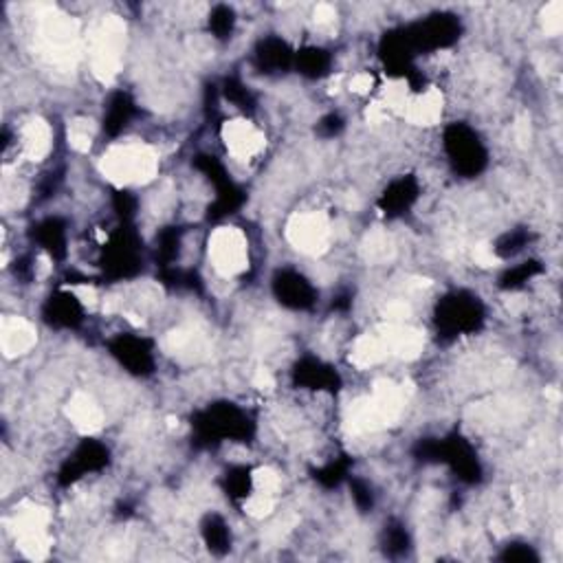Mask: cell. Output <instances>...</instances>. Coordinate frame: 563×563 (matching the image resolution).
I'll return each instance as SVG.
<instances>
[{"instance_id": "1", "label": "cell", "mask_w": 563, "mask_h": 563, "mask_svg": "<svg viewBox=\"0 0 563 563\" xmlns=\"http://www.w3.org/2000/svg\"><path fill=\"white\" fill-rule=\"evenodd\" d=\"M484 320L482 304L469 293H451L440 300L436 312V326L445 337L469 335L480 328Z\"/></svg>"}, {"instance_id": "2", "label": "cell", "mask_w": 563, "mask_h": 563, "mask_svg": "<svg viewBox=\"0 0 563 563\" xmlns=\"http://www.w3.org/2000/svg\"><path fill=\"white\" fill-rule=\"evenodd\" d=\"M445 150L451 166L465 176H475L487 166V150L478 134L465 124H454L445 130Z\"/></svg>"}, {"instance_id": "3", "label": "cell", "mask_w": 563, "mask_h": 563, "mask_svg": "<svg viewBox=\"0 0 563 563\" xmlns=\"http://www.w3.org/2000/svg\"><path fill=\"white\" fill-rule=\"evenodd\" d=\"M199 436L207 442H223L227 438H247L252 431L249 418L234 405L209 407L196 422Z\"/></svg>"}, {"instance_id": "4", "label": "cell", "mask_w": 563, "mask_h": 563, "mask_svg": "<svg viewBox=\"0 0 563 563\" xmlns=\"http://www.w3.org/2000/svg\"><path fill=\"white\" fill-rule=\"evenodd\" d=\"M273 293H276L277 302L291 311H306V308L315 306L317 300L315 286L300 271H293V269L277 271V276L273 277Z\"/></svg>"}, {"instance_id": "5", "label": "cell", "mask_w": 563, "mask_h": 563, "mask_svg": "<svg viewBox=\"0 0 563 563\" xmlns=\"http://www.w3.org/2000/svg\"><path fill=\"white\" fill-rule=\"evenodd\" d=\"M106 465H108V449H106L102 442L86 438L73 451V456L64 462V466H62L60 482L73 484L77 480L84 478V475L102 471Z\"/></svg>"}, {"instance_id": "6", "label": "cell", "mask_w": 563, "mask_h": 563, "mask_svg": "<svg viewBox=\"0 0 563 563\" xmlns=\"http://www.w3.org/2000/svg\"><path fill=\"white\" fill-rule=\"evenodd\" d=\"M113 357L128 370V372L137 374V377H146L154 368V354L150 341L143 337L134 335H122L110 344Z\"/></svg>"}, {"instance_id": "7", "label": "cell", "mask_w": 563, "mask_h": 563, "mask_svg": "<svg viewBox=\"0 0 563 563\" xmlns=\"http://www.w3.org/2000/svg\"><path fill=\"white\" fill-rule=\"evenodd\" d=\"M295 64V53L282 38H264L256 49V66L262 73H284Z\"/></svg>"}, {"instance_id": "8", "label": "cell", "mask_w": 563, "mask_h": 563, "mask_svg": "<svg viewBox=\"0 0 563 563\" xmlns=\"http://www.w3.org/2000/svg\"><path fill=\"white\" fill-rule=\"evenodd\" d=\"M418 199V183L412 176L392 181L381 196V209L388 216L405 214Z\"/></svg>"}, {"instance_id": "9", "label": "cell", "mask_w": 563, "mask_h": 563, "mask_svg": "<svg viewBox=\"0 0 563 563\" xmlns=\"http://www.w3.org/2000/svg\"><path fill=\"white\" fill-rule=\"evenodd\" d=\"M297 385H304L306 389H315V392H326V389H337L335 385L339 383V377L330 365H326L320 359H304L300 361L295 370Z\"/></svg>"}, {"instance_id": "10", "label": "cell", "mask_w": 563, "mask_h": 563, "mask_svg": "<svg viewBox=\"0 0 563 563\" xmlns=\"http://www.w3.org/2000/svg\"><path fill=\"white\" fill-rule=\"evenodd\" d=\"M81 304L71 293H57L45 308V320L57 328H75L81 324Z\"/></svg>"}, {"instance_id": "11", "label": "cell", "mask_w": 563, "mask_h": 563, "mask_svg": "<svg viewBox=\"0 0 563 563\" xmlns=\"http://www.w3.org/2000/svg\"><path fill=\"white\" fill-rule=\"evenodd\" d=\"M33 238L51 258L62 260L66 256V225L60 218H47L38 223Z\"/></svg>"}, {"instance_id": "12", "label": "cell", "mask_w": 563, "mask_h": 563, "mask_svg": "<svg viewBox=\"0 0 563 563\" xmlns=\"http://www.w3.org/2000/svg\"><path fill=\"white\" fill-rule=\"evenodd\" d=\"M134 115V102L128 93H115L108 99V106L104 110V130L108 134H119L128 126V122Z\"/></svg>"}, {"instance_id": "13", "label": "cell", "mask_w": 563, "mask_h": 563, "mask_svg": "<svg viewBox=\"0 0 563 563\" xmlns=\"http://www.w3.org/2000/svg\"><path fill=\"white\" fill-rule=\"evenodd\" d=\"M200 535L214 555H225L231 548V531L220 515H207L200 524Z\"/></svg>"}, {"instance_id": "14", "label": "cell", "mask_w": 563, "mask_h": 563, "mask_svg": "<svg viewBox=\"0 0 563 563\" xmlns=\"http://www.w3.org/2000/svg\"><path fill=\"white\" fill-rule=\"evenodd\" d=\"M293 66H297V71L306 77H321L328 73L330 55L324 49L308 47L302 53H295V64Z\"/></svg>"}, {"instance_id": "15", "label": "cell", "mask_w": 563, "mask_h": 563, "mask_svg": "<svg viewBox=\"0 0 563 563\" xmlns=\"http://www.w3.org/2000/svg\"><path fill=\"white\" fill-rule=\"evenodd\" d=\"M539 271H542L539 262L528 260V262H522L517 264V267L508 269V271L499 277V286L507 288V291H517V288H522L528 280H533Z\"/></svg>"}, {"instance_id": "16", "label": "cell", "mask_w": 563, "mask_h": 563, "mask_svg": "<svg viewBox=\"0 0 563 563\" xmlns=\"http://www.w3.org/2000/svg\"><path fill=\"white\" fill-rule=\"evenodd\" d=\"M223 95L227 98V102L234 104L235 108L244 110V113H247V110H253V106H256V98H253V93L249 90V86H244L243 81L238 80L225 81Z\"/></svg>"}, {"instance_id": "17", "label": "cell", "mask_w": 563, "mask_h": 563, "mask_svg": "<svg viewBox=\"0 0 563 563\" xmlns=\"http://www.w3.org/2000/svg\"><path fill=\"white\" fill-rule=\"evenodd\" d=\"M234 25L235 13L234 9L227 7V4H218V7H214V12L209 13V29L214 31L216 38H220V40L234 31Z\"/></svg>"}, {"instance_id": "18", "label": "cell", "mask_w": 563, "mask_h": 563, "mask_svg": "<svg viewBox=\"0 0 563 563\" xmlns=\"http://www.w3.org/2000/svg\"><path fill=\"white\" fill-rule=\"evenodd\" d=\"M528 243H531V235H528L526 231H511V234L502 235L493 249L499 258H513L517 256Z\"/></svg>"}, {"instance_id": "19", "label": "cell", "mask_w": 563, "mask_h": 563, "mask_svg": "<svg viewBox=\"0 0 563 563\" xmlns=\"http://www.w3.org/2000/svg\"><path fill=\"white\" fill-rule=\"evenodd\" d=\"M385 548H388L392 555H401L410 548V537H407L405 528L403 526H392L385 531Z\"/></svg>"}, {"instance_id": "20", "label": "cell", "mask_w": 563, "mask_h": 563, "mask_svg": "<svg viewBox=\"0 0 563 563\" xmlns=\"http://www.w3.org/2000/svg\"><path fill=\"white\" fill-rule=\"evenodd\" d=\"M504 561H519V563H528V561H537V552L533 550L531 546H517V543H513V546H507V550H504L502 555Z\"/></svg>"}, {"instance_id": "21", "label": "cell", "mask_w": 563, "mask_h": 563, "mask_svg": "<svg viewBox=\"0 0 563 563\" xmlns=\"http://www.w3.org/2000/svg\"><path fill=\"white\" fill-rule=\"evenodd\" d=\"M350 489H353V499H354V504H357L359 511H368V508H372L374 499H372V490L368 489V484L353 482L350 484Z\"/></svg>"}, {"instance_id": "22", "label": "cell", "mask_w": 563, "mask_h": 563, "mask_svg": "<svg viewBox=\"0 0 563 563\" xmlns=\"http://www.w3.org/2000/svg\"><path fill=\"white\" fill-rule=\"evenodd\" d=\"M341 128H344V119H341L339 115H328V117L321 119L320 126H317V130H320L324 137H335Z\"/></svg>"}]
</instances>
